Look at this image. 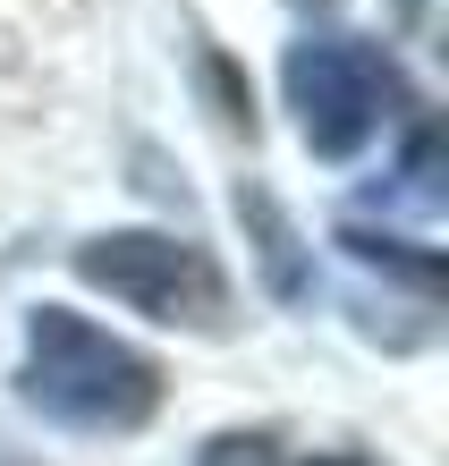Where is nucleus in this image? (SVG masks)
Wrapping results in <instances>:
<instances>
[{"label": "nucleus", "instance_id": "f03ea898", "mask_svg": "<svg viewBox=\"0 0 449 466\" xmlns=\"http://www.w3.org/2000/svg\"><path fill=\"white\" fill-rule=\"evenodd\" d=\"M94 289H110L119 306L153 314V322H187V331H220L230 322V280L212 271L204 246L161 238V229H128V238H94L77 255Z\"/></svg>", "mask_w": 449, "mask_h": 466}, {"label": "nucleus", "instance_id": "423d86ee", "mask_svg": "<svg viewBox=\"0 0 449 466\" xmlns=\"http://www.w3.org/2000/svg\"><path fill=\"white\" fill-rule=\"evenodd\" d=\"M305 466H373V458H356V450H322V458H305Z\"/></svg>", "mask_w": 449, "mask_h": 466}, {"label": "nucleus", "instance_id": "20e7f679", "mask_svg": "<svg viewBox=\"0 0 449 466\" xmlns=\"http://www.w3.org/2000/svg\"><path fill=\"white\" fill-rule=\"evenodd\" d=\"M238 221H255V238H263V263H271V280L297 297V238H289V221L271 212V196H263V187H238Z\"/></svg>", "mask_w": 449, "mask_h": 466}, {"label": "nucleus", "instance_id": "f257e3e1", "mask_svg": "<svg viewBox=\"0 0 449 466\" xmlns=\"http://www.w3.org/2000/svg\"><path fill=\"white\" fill-rule=\"evenodd\" d=\"M17 390H26V407H43V416L68 424V432H136V424H153V407H161V365L145 348L94 331L86 314L43 306L26 322Z\"/></svg>", "mask_w": 449, "mask_h": 466}, {"label": "nucleus", "instance_id": "39448f33", "mask_svg": "<svg viewBox=\"0 0 449 466\" xmlns=\"http://www.w3.org/2000/svg\"><path fill=\"white\" fill-rule=\"evenodd\" d=\"M204 466H271V432H220Z\"/></svg>", "mask_w": 449, "mask_h": 466}, {"label": "nucleus", "instance_id": "7ed1b4c3", "mask_svg": "<svg viewBox=\"0 0 449 466\" xmlns=\"http://www.w3.org/2000/svg\"><path fill=\"white\" fill-rule=\"evenodd\" d=\"M390 94H399L390 60L373 43H356V35H314V43L289 51V102H297V127H305V145L322 161H348L382 127Z\"/></svg>", "mask_w": 449, "mask_h": 466}]
</instances>
